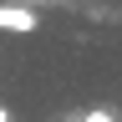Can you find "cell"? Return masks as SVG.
Segmentation results:
<instances>
[{
	"instance_id": "6da1fadb",
	"label": "cell",
	"mask_w": 122,
	"mask_h": 122,
	"mask_svg": "<svg viewBox=\"0 0 122 122\" xmlns=\"http://www.w3.org/2000/svg\"><path fill=\"white\" fill-rule=\"evenodd\" d=\"M41 25V15L25 5V0H0V30L5 36H30Z\"/></svg>"
},
{
	"instance_id": "7a4b0ae2",
	"label": "cell",
	"mask_w": 122,
	"mask_h": 122,
	"mask_svg": "<svg viewBox=\"0 0 122 122\" xmlns=\"http://www.w3.org/2000/svg\"><path fill=\"white\" fill-rule=\"evenodd\" d=\"M66 122H117V112H112V107H86V112H76Z\"/></svg>"
},
{
	"instance_id": "3957f363",
	"label": "cell",
	"mask_w": 122,
	"mask_h": 122,
	"mask_svg": "<svg viewBox=\"0 0 122 122\" xmlns=\"http://www.w3.org/2000/svg\"><path fill=\"white\" fill-rule=\"evenodd\" d=\"M0 122H15V112H10V107H5V102H0Z\"/></svg>"
}]
</instances>
